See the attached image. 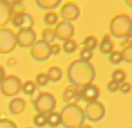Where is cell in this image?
Returning a JSON list of instances; mask_svg holds the SVG:
<instances>
[{
    "label": "cell",
    "mask_w": 132,
    "mask_h": 128,
    "mask_svg": "<svg viewBox=\"0 0 132 128\" xmlns=\"http://www.w3.org/2000/svg\"><path fill=\"white\" fill-rule=\"evenodd\" d=\"M66 77L70 84L82 88L93 83L96 78V69L93 64L76 59L68 65Z\"/></svg>",
    "instance_id": "6da1fadb"
},
{
    "label": "cell",
    "mask_w": 132,
    "mask_h": 128,
    "mask_svg": "<svg viewBox=\"0 0 132 128\" xmlns=\"http://www.w3.org/2000/svg\"><path fill=\"white\" fill-rule=\"evenodd\" d=\"M61 126L64 128H78L85 124L84 109L78 103H67L61 109Z\"/></svg>",
    "instance_id": "7a4b0ae2"
},
{
    "label": "cell",
    "mask_w": 132,
    "mask_h": 128,
    "mask_svg": "<svg viewBox=\"0 0 132 128\" xmlns=\"http://www.w3.org/2000/svg\"><path fill=\"white\" fill-rule=\"evenodd\" d=\"M110 35L117 39H125L132 34V18L127 14H115L109 22Z\"/></svg>",
    "instance_id": "3957f363"
},
{
    "label": "cell",
    "mask_w": 132,
    "mask_h": 128,
    "mask_svg": "<svg viewBox=\"0 0 132 128\" xmlns=\"http://www.w3.org/2000/svg\"><path fill=\"white\" fill-rule=\"evenodd\" d=\"M32 105L37 114L47 115L55 110L57 101L55 97L52 93H47V92H43L37 95L33 101Z\"/></svg>",
    "instance_id": "277c9868"
},
{
    "label": "cell",
    "mask_w": 132,
    "mask_h": 128,
    "mask_svg": "<svg viewBox=\"0 0 132 128\" xmlns=\"http://www.w3.org/2000/svg\"><path fill=\"white\" fill-rule=\"evenodd\" d=\"M17 46L16 32L10 27L0 28V53L8 54Z\"/></svg>",
    "instance_id": "5b68a950"
},
{
    "label": "cell",
    "mask_w": 132,
    "mask_h": 128,
    "mask_svg": "<svg viewBox=\"0 0 132 128\" xmlns=\"http://www.w3.org/2000/svg\"><path fill=\"white\" fill-rule=\"evenodd\" d=\"M22 85L21 80L17 76H8L0 84V92L7 98L14 97L22 90Z\"/></svg>",
    "instance_id": "8992f818"
},
{
    "label": "cell",
    "mask_w": 132,
    "mask_h": 128,
    "mask_svg": "<svg viewBox=\"0 0 132 128\" xmlns=\"http://www.w3.org/2000/svg\"><path fill=\"white\" fill-rule=\"evenodd\" d=\"M86 120L92 123H97L103 120L106 115V107L100 101L86 103L84 109Z\"/></svg>",
    "instance_id": "52a82bcc"
},
{
    "label": "cell",
    "mask_w": 132,
    "mask_h": 128,
    "mask_svg": "<svg viewBox=\"0 0 132 128\" xmlns=\"http://www.w3.org/2000/svg\"><path fill=\"white\" fill-rule=\"evenodd\" d=\"M30 55L32 59L39 63L47 61L52 56L50 45L42 39L37 40L34 45L30 49Z\"/></svg>",
    "instance_id": "ba28073f"
},
{
    "label": "cell",
    "mask_w": 132,
    "mask_h": 128,
    "mask_svg": "<svg viewBox=\"0 0 132 128\" xmlns=\"http://www.w3.org/2000/svg\"><path fill=\"white\" fill-rule=\"evenodd\" d=\"M80 15V9L76 2L69 1L62 5L59 10V17L62 20L73 23L79 19Z\"/></svg>",
    "instance_id": "9c48e42d"
},
{
    "label": "cell",
    "mask_w": 132,
    "mask_h": 128,
    "mask_svg": "<svg viewBox=\"0 0 132 128\" xmlns=\"http://www.w3.org/2000/svg\"><path fill=\"white\" fill-rule=\"evenodd\" d=\"M17 45L22 49H31L37 42V33L33 28L19 30L16 32Z\"/></svg>",
    "instance_id": "30bf717a"
},
{
    "label": "cell",
    "mask_w": 132,
    "mask_h": 128,
    "mask_svg": "<svg viewBox=\"0 0 132 128\" xmlns=\"http://www.w3.org/2000/svg\"><path fill=\"white\" fill-rule=\"evenodd\" d=\"M10 22L14 28L18 29V31L22 29L33 28L34 26V19L32 15L24 11H19L14 14Z\"/></svg>",
    "instance_id": "8fae6325"
},
{
    "label": "cell",
    "mask_w": 132,
    "mask_h": 128,
    "mask_svg": "<svg viewBox=\"0 0 132 128\" xmlns=\"http://www.w3.org/2000/svg\"><path fill=\"white\" fill-rule=\"evenodd\" d=\"M56 38L63 43L67 40L72 39L76 33V28L73 23L61 20L55 26L54 28Z\"/></svg>",
    "instance_id": "7c38bea8"
},
{
    "label": "cell",
    "mask_w": 132,
    "mask_h": 128,
    "mask_svg": "<svg viewBox=\"0 0 132 128\" xmlns=\"http://www.w3.org/2000/svg\"><path fill=\"white\" fill-rule=\"evenodd\" d=\"M63 101L67 103H77L81 99V88L70 84L62 93Z\"/></svg>",
    "instance_id": "4fadbf2b"
},
{
    "label": "cell",
    "mask_w": 132,
    "mask_h": 128,
    "mask_svg": "<svg viewBox=\"0 0 132 128\" xmlns=\"http://www.w3.org/2000/svg\"><path fill=\"white\" fill-rule=\"evenodd\" d=\"M101 96L100 88L96 84L91 83L81 88V99L86 103H93L98 101Z\"/></svg>",
    "instance_id": "5bb4252c"
},
{
    "label": "cell",
    "mask_w": 132,
    "mask_h": 128,
    "mask_svg": "<svg viewBox=\"0 0 132 128\" xmlns=\"http://www.w3.org/2000/svg\"><path fill=\"white\" fill-rule=\"evenodd\" d=\"M13 14L14 9L10 3L0 0V28L5 27L11 21Z\"/></svg>",
    "instance_id": "9a60e30c"
},
{
    "label": "cell",
    "mask_w": 132,
    "mask_h": 128,
    "mask_svg": "<svg viewBox=\"0 0 132 128\" xmlns=\"http://www.w3.org/2000/svg\"><path fill=\"white\" fill-rule=\"evenodd\" d=\"M8 109L11 115H20L26 110V102L22 98H14L9 103Z\"/></svg>",
    "instance_id": "2e32d148"
},
{
    "label": "cell",
    "mask_w": 132,
    "mask_h": 128,
    "mask_svg": "<svg viewBox=\"0 0 132 128\" xmlns=\"http://www.w3.org/2000/svg\"><path fill=\"white\" fill-rule=\"evenodd\" d=\"M98 51L103 55H109L114 51V43L112 40L111 35L105 34L98 43Z\"/></svg>",
    "instance_id": "e0dca14e"
},
{
    "label": "cell",
    "mask_w": 132,
    "mask_h": 128,
    "mask_svg": "<svg viewBox=\"0 0 132 128\" xmlns=\"http://www.w3.org/2000/svg\"><path fill=\"white\" fill-rule=\"evenodd\" d=\"M62 0H36V4L44 11H54L61 4Z\"/></svg>",
    "instance_id": "ac0fdd59"
},
{
    "label": "cell",
    "mask_w": 132,
    "mask_h": 128,
    "mask_svg": "<svg viewBox=\"0 0 132 128\" xmlns=\"http://www.w3.org/2000/svg\"><path fill=\"white\" fill-rule=\"evenodd\" d=\"M47 76L49 82L52 83H58L63 78V70L59 66H51L47 71Z\"/></svg>",
    "instance_id": "d6986e66"
},
{
    "label": "cell",
    "mask_w": 132,
    "mask_h": 128,
    "mask_svg": "<svg viewBox=\"0 0 132 128\" xmlns=\"http://www.w3.org/2000/svg\"><path fill=\"white\" fill-rule=\"evenodd\" d=\"M47 126L51 128H56L61 126V116L59 112L53 111L47 115Z\"/></svg>",
    "instance_id": "ffe728a7"
},
{
    "label": "cell",
    "mask_w": 132,
    "mask_h": 128,
    "mask_svg": "<svg viewBox=\"0 0 132 128\" xmlns=\"http://www.w3.org/2000/svg\"><path fill=\"white\" fill-rule=\"evenodd\" d=\"M98 39L97 37H95L93 35L87 36L85 39L83 40L81 43L82 49H86L91 51H94V50L98 47Z\"/></svg>",
    "instance_id": "44dd1931"
},
{
    "label": "cell",
    "mask_w": 132,
    "mask_h": 128,
    "mask_svg": "<svg viewBox=\"0 0 132 128\" xmlns=\"http://www.w3.org/2000/svg\"><path fill=\"white\" fill-rule=\"evenodd\" d=\"M42 40H43L45 43H48L49 45L55 43V39L56 38V34H55V31L54 29L52 27H47L45 28L42 31Z\"/></svg>",
    "instance_id": "7402d4cb"
},
{
    "label": "cell",
    "mask_w": 132,
    "mask_h": 128,
    "mask_svg": "<svg viewBox=\"0 0 132 128\" xmlns=\"http://www.w3.org/2000/svg\"><path fill=\"white\" fill-rule=\"evenodd\" d=\"M78 49H79V43H77L76 40L73 39V38L64 42L62 45V49L67 54H72V53H76Z\"/></svg>",
    "instance_id": "603a6c76"
},
{
    "label": "cell",
    "mask_w": 132,
    "mask_h": 128,
    "mask_svg": "<svg viewBox=\"0 0 132 128\" xmlns=\"http://www.w3.org/2000/svg\"><path fill=\"white\" fill-rule=\"evenodd\" d=\"M59 14L55 11H48L43 16V21L45 25L48 26L49 27L56 26L59 23Z\"/></svg>",
    "instance_id": "cb8c5ba5"
},
{
    "label": "cell",
    "mask_w": 132,
    "mask_h": 128,
    "mask_svg": "<svg viewBox=\"0 0 132 128\" xmlns=\"http://www.w3.org/2000/svg\"><path fill=\"white\" fill-rule=\"evenodd\" d=\"M126 78L127 73L123 69H116L111 74V80L119 83V84L126 82Z\"/></svg>",
    "instance_id": "d4e9b609"
},
{
    "label": "cell",
    "mask_w": 132,
    "mask_h": 128,
    "mask_svg": "<svg viewBox=\"0 0 132 128\" xmlns=\"http://www.w3.org/2000/svg\"><path fill=\"white\" fill-rule=\"evenodd\" d=\"M37 86L35 82L31 81V80H28V81H26L23 83L22 85V92L25 95H27V96H32L34 94L35 91L37 90Z\"/></svg>",
    "instance_id": "484cf974"
},
{
    "label": "cell",
    "mask_w": 132,
    "mask_h": 128,
    "mask_svg": "<svg viewBox=\"0 0 132 128\" xmlns=\"http://www.w3.org/2000/svg\"><path fill=\"white\" fill-rule=\"evenodd\" d=\"M109 61L112 65H119L123 62V56L121 51L114 50L109 55Z\"/></svg>",
    "instance_id": "4316f807"
},
{
    "label": "cell",
    "mask_w": 132,
    "mask_h": 128,
    "mask_svg": "<svg viewBox=\"0 0 132 128\" xmlns=\"http://www.w3.org/2000/svg\"><path fill=\"white\" fill-rule=\"evenodd\" d=\"M33 124L37 128H43L47 126V115L37 114L33 118Z\"/></svg>",
    "instance_id": "83f0119b"
},
{
    "label": "cell",
    "mask_w": 132,
    "mask_h": 128,
    "mask_svg": "<svg viewBox=\"0 0 132 128\" xmlns=\"http://www.w3.org/2000/svg\"><path fill=\"white\" fill-rule=\"evenodd\" d=\"M35 82L37 87H43L48 84L49 80L47 76V73H39L35 77Z\"/></svg>",
    "instance_id": "f1b7e54d"
},
{
    "label": "cell",
    "mask_w": 132,
    "mask_h": 128,
    "mask_svg": "<svg viewBox=\"0 0 132 128\" xmlns=\"http://www.w3.org/2000/svg\"><path fill=\"white\" fill-rule=\"evenodd\" d=\"M93 51L91 50L86 49H81L79 53V57L80 60L84 61V62H87V63H91L92 59H93Z\"/></svg>",
    "instance_id": "f546056e"
},
{
    "label": "cell",
    "mask_w": 132,
    "mask_h": 128,
    "mask_svg": "<svg viewBox=\"0 0 132 128\" xmlns=\"http://www.w3.org/2000/svg\"><path fill=\"white\" fill-rule=\"evenodd\" d=\"M123 56V62L127 64H132V46L124 47L121 50Z\"/></svg>",
    "instance_id": "4dcf8cb0"
},
{
    "label": "cell",
    "mask_w": 132,
    "mask_h": 128,
    "mask_svg": "<svg viewBox=\"0 0 132 128\" xmlns=\"http://www.w3.org/2000/svg\"><path fill=\"white\" fill-rule=\"evenodd\" d=\"M0 128H19L18 126L10 119H0Z\"/></svg>",
    "instance_id": "1f68e13d"
},
{
    "label": "cell",
    "mask_w": 132,
    "mask_h": 128,
    "mask_svg": "<svg viewBox=\"0 0 132 128\" xmlns=\"http://www.w3.org/2000/svg\"><path fill=\"white\" fill-rule=\"evenodd\" d=\"M132 90V85L130 82H125L120 84L119 86V92L122 94L124 95H126L129 94L131 92Z\"/></svg>",
    "instance_id": "d6a6232c"
},
{
    "label": "cell",
    "mask_w": 132,
    "mask_h": 128,
    "mask_svg": "<svg viewBox=\"0 0 132 128\" xmlns=\"http://www.w3.org/2000/svg\"><path fill=\"white\" fill-rule=\"evenodd\" d=\"M119 86H120L119 83L111 80V81L109 82V83L107 84V90L111 93H115L117 92H119Z\"/></svg>",
    "instance_id": "836d02e7"
},
{
    "label": "cell",
    "mask_w": 132,
    "mask_h": 128,
    "mask_svg": "<svg viewBox=\"0 0 132 128\" xmlns=\"http://www.w3.org/2000/svg\"><path fill=\"white\" fill-rule=\"evenodd\" d=\"M50 49H51V53H52V55H58L61 52L62 46L59 43H54L50 45Z\"/></svg>",
    "instance_id": "e575fe53"
},
{
    "label": "cell",
    "mask_w": 132,
    "mask_h": 128,
    "mask_svg": "<svg viewBox=\"0 0 132 128\" xmlns=\"http://www.w3.org/2000/svg\"><path fill=\"white\" fill-rule=\"evenodd\" d=\"M129 46H132V34L128 36L125 39H123L121 43H119V47H121L122 49L129 47Z\"/></svg>",
    "instance_id": "d590c367"
},
{
    "label": "cell",
    "mask_w": 132,
    "mask_h": 128,
    "mask_svg": "<svg viewBox=\"0 0 132 128\" xmlns=\"http://www.w3.org/2000/svg\"><path fill=\"white\" fill-rule=\"evenodd\" d=\"M6 77V73H5V70L4 68L0 65V84L2 83V82L4 81V78Z\"/></svg>",
    "instance_id": "8d00e7d4"
},
{
    "label": "cell",
    "mask_w": 132,
    "mask_h": 128,
    "mask_svg": "<svg viewBox=\"0 0 132 128\" xmlns=\"http://www.w3.org/2000/svg\"><path fill=\"white\" fill-rule=\"evenodd\" d=\"M125 3L128 7L132 9V0H125Z\"/></svg>",
    "instance_id": "74e56055"
},
{
    "label": "cell",
    "mask_w": 132,
    "mask_h": 128,
    "mask_svg": "<svg viewBox=\"0 0 132 128\" xmlns=\"http://www.w3.org/2000/svg\"><path fill=\"white\" fill-rule=\"evenodd\" d=\"M78 128H93V127L91 126H89V125L84 124V125H82V126H80V127H78Z\"/></svg>",
    "instance_id": "f35d334b"
},
{
    "label": "cell",
    "mask_w": 132,
    "mask_h": 128,
    "mask_svg": "<svg viewBox=\"0 0 132 128\" xmlns=\"http://www.w3.org/2000/svg\"><path fill=\"white\" fill-rule=\"evenodd\" d=\"M26 128H31V127H26Z\"/></svg>",
    "instance_id": "ab89813d"
},
{
    "label": "cell",
    "mask_w": 132,
    "mask_h": 128,
    "mask_svg": "<svg viewBox=\"0 0 132 128\" xmlns=\"http://www.w3.org/2000/svg\"><path fill=\"white\" fill-rule=\"evenodd\" d=\"M130 128H132V127H130Z\"/></svg>",
    "instance_id": "60d3db41"
}]
</instances>
